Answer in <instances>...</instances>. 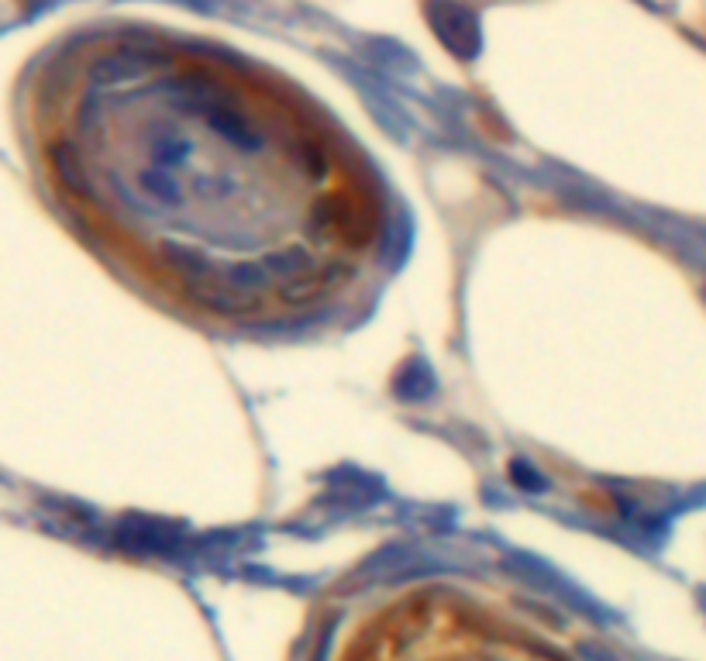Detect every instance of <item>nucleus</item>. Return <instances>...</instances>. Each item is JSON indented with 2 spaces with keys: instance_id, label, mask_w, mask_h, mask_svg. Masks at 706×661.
<instances>
[{
  "instance_id": "nucleus-1",
  "label": "nucleus",
  "mask_w": 706,
  "mask_h": 661,
  "mask_svg": "<svg viewBox=\"0 0 706 661\" xmlns=\"http://www.w3.org/2000/svg\"><path fill=\"white\" fill-rule=\"evenodd\" d=\"M21 145L35 197L100 269L221 341L359 328L407 259V204L352 131L197 38H69L31 76Z\"/></svg>"
},
{
  "instance_id": "nucleus-2",
  "label": "nucleus",
  "mask_w": 706,
  "mask_h": 661,
  "mask_svg": "<svg viewBox=\"0 0 706 661\" xmlns=\"http://www.w3.org/2000/svg\"><path fill=\"white\" fill-rule=\"evenodd\" d=\"M297 661H624L552 579L472 555H407L341 582Z\"/></svg>"
}]
</instances>
